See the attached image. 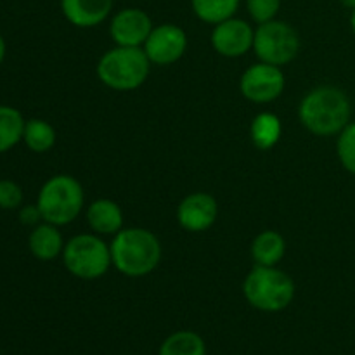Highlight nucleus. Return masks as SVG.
<instances>
[{"instance_id": "nucleus-19", "label": "nucleus", "mask_w": 355, "mask_h": 355, "mask_svg": "<svg viewBox=\"0 0 355 355\" xmlns=\"http://www.w3.org/2000/svg\"><path fill=\"white\" fill-rule=\"evenodd\" d=\"M55 128L52 127L49 121L42 120V118H31L26 120L24 125V134H23V142L26 144V148L30 151L38 153H49L55 144Z\"/></svg>"}, {"instance_id": "nucleus-14", "label": "nucleus", "mask_w": 355, "mask_h": 355, "mask_svg": "<svg viewBox=\"0 0 355 355\" xmlns=\"http://www.w3.org/2000/svg\"><path fill=\"white\" fill-rule=\"evenodd\" d=\"M85 217L92 232L99 236H114L123 229V211L120 205L107 198L92 201Z\"/></svg>"}, {"instance_id": "nucleus-26", "label": "nucleus", "mask_w": 355, "mask_h": 355, "mask_svg": "<svg viewBox=\"0 0 355 355\" xmlns=\"http://www.w3.org/2000/svg\"><path fill=\"white\" fill-rule=\"evenodd\" d=\"M6 54H7V45H6V40H3L2 33H0V64H2L3 59H6Z\"/></svg>"}, {"instance_id": "nucleus-5", "label": "nucleus", "mask_w": 355, "mask_h": 355, "mask_svg": "<svg viewBox=\"0 0 355 355\" xmlns=\"http://www.w3.org/2000/svg\"><path fill=\"white\" fill-rule=\"evenodd\" d=\"M243 295L262 312H281L293 302L295 283L284 270L255 266L243 283Z\"/></svg>"}, {"instance_id": "nucleus-15", "label": "nucleus", "mask_w": 355, "mask_h": 355, "mask_svg": "<svg viewBox=\"0 0 355 355\" xmlns=\"http://www.w3.org/2000/svg\"><path fill=\"white\" fill-rule=\"evenodd\" d=\"M64 245L66 243L58 225L49 224V222H42L37 227H33L28 238V248L31 255L40 262H51L58 259L59 255H62Z\"/></svg>"}, {"instance_id": "nucleus-10", "label": "nucleus", "mask_w": 355, "mask_h": 355, "mask_svg": "<svg viewBox=\"0 0 355 355\" xmlns=\"http://www.w3.org/2000/svg\"><path fill=\"white\" fill-rule=\"evenodd\" d=\"M211 47L224 58H241L253 49L255 30L241 17H229L215 24L211 31Z\"/></svg>"}, {"instance_id": "nucleus-12", "label": "nucleus", "mask_w": 355, "mask_h": 355, "mask_svg": "<svg viewBox=\"0 0 355 355\" xmlns=\"http://www.w3.org/2000/svg\"><path fill=\"white\" fill-rule=\"evenodd\" d=\"M218 203L211 194L193 193L180 201L177 222L184 231L205 232L217 222Z\"/></svg>"}, {"instance_id": "nucleus-21", "label": "nucleus", "mask_w": 355, "mask_h": 355, "mask_svg": "<svg viewBox=\"0 0 355 355\" xmlns=\"http://www.w3.org/2000/svg\"><path fill=\"white\" fill-rule=\"evenodd\" d=\"M159 355H207V345L198 333L177 331L162 343Z\"/></svg>"}, {"instance_id": "nucleus-9", "label": "nucleus", "mask_w": 355, "mask_h": 355, "mask_svg": "<svg viewBox=\"0 0 355 355\" xmlns=\"http://www.w3.org/2000/svg\"><path fill=\"white\" fill-rule=\"evenodd\" d=\"M151 64L168 66L179 61L187 49V35L173 23L158 24L142 45Z\"/></svg>"}, {"instance_id": "nucleus-28", "label": "nucleus", "mask_w": 355, "mask_h": 355, "mask_svg": "<svg viewBox=\"0 0 355 355\" xmlns=\"http://www.w3.org/2000/svg\"><path fill=\"white\" fill-rule=\"evenodd\" d=\"M350 28H352V31L355 35V9L350 12Z\"/></svg>"}, {"instance_id": "nucleus-1", "label": "nucleus", "mask_w": 355, "mask_h": 355, "mask_svg": "<svg viewBox=\"0 0 355 355\" xmlns=\"http://www.w3.org/2000/svg\"><path fill=\"white\" fill-rule=\"evenodd\" d=\"M300 123L318 137L338 135L352 118V103L345 90L321 85L305 94L298 106Z\"/></svg>"}, {"instance_id": "nucleus-7", "label": "nucleus", "mask_w": 355, "mask_h": 355, "mask_svg": "<svg viewBox=\"0 0 355 355\" xmlns=\"http://www.w3.org/2000/svg\"><path fill=\"white\" fill-rule=\"evenodd\" d=\"M253 51L262 62L284 66L293 61L300 52V37L291 24L272 19L259 24L255 30Z\"/></svg>"}, {"instance_id": "nucleus-6", "label": "nucleus", "mask_w": 355, "mask_h": 355, "mask_svg": "<svg viewBox=\"0 0 355 355\" xmlns=\"http://www.w3.org/2000/svg\"><path fill=\"white\" fill-rule=\"evenodd\" d=\"M61 257L66 270L83 281L99 279L113 266L110 245L96 232L73 236Z\"/></svg>"}, {"instance_id": "nucleus-20", "label": "nucleus", "mask_w": 355, "mask_h": 355, "mask_svg": "<svg viewBox=\"0 0 355 355\" xmlns=\"http://www.w3.org/2000/svg\"><path fill=\"white\" fill-rule=\"evenodd\" d=\"M241 0H191L193 12L200 21L207 24H218L234 17Z\"/></svg>"}, {"instance_id": "nucleus-3", "label": "nucleus", "mask_w": 355, "mask_h": 355, "mask_svg": "<svg viewBox=\"0 0 355 355\" xmlns=\"http://www.w3.org/2000/svg\"><path fill=\"white\" fill-rule=\"evenodd\" d=\"M96 69L104 85L118 92H128L144 85L151 71V61L142 47L116 45L104 52Z\"/></svg>"}, {"instance_id": "nucleus-18", "label": "nucleus", "mask_w": 355, "mask_h": 355, "mask_svg": "<svg viewBox=\"0 0 355 355\" xmlns=\"http://www.w3.org/2000/svg\"><path fill=\"white\" fill-rule=\"evenodd\" d=\"M24 125L26 120L19 110L0 104V155L10 151L23 141Z\"/></svg>"}, {"instance_id": "nucleus-16", "label": "nucleus", "mask_w": 355, "mask_h": 355, "mask_svg": "<svg viewBox=\"0 0 355 355\" xmlns=\"http://www.w3.org/2000/svg\"><path fill=\"white\" fill-rule=\"evenodd\" d=\"M286 253V241L276 231H263L253 239L252 259L255 266L276 267Z\"/></svg>"}, {"instance_id": "nucleus-4", "label": "nucleus", "mask_w": 355, "mask_h": 355, "mask_svg": "<svg viewBox=\"0 0 355 355\" xmlns=\"http://www.w3.org/2000/svg\"><path fill=\"white\" fill-rule=\"evenodd\" d=\"M37 205L44 222L61 227L78 218L85 205V194L82 184L75 177L59 173L45 180L38 191Z\"/></svg>"}, {"instance_id": "nucleus-11", "label": "nucleus", "mask_w": 355, "mask_h": 355, "mask_svg": "<svg viewBox=\"0 0 355 355\" xmlns=\"http://www.w3.org/2000/svg\"><path fill=\"white\" fill-rule=\"evenodd\" d=\"M153 28V21L146 10L127 7L111 17L110 35L114 44L121 47H142Z\"/></svg>"}, {"instance_id": "nucleus-22", "label": "nucleus", "mask_w": 355, "mask_h": 355, "mask_svg": "<svg viewBox=\"0 0 355 355\" xmlns=\"http://www.w3.org/2000/svg\"><path fill=\"white\" fill-rule=\"evenodd\" d=\"M336 155L343 168L355 175V121H350L338 134Z\"/></svg>"}, {"instance_id": "nucleus-24", "label": "nucleus", "mask_w": 355, "mask_h": 355, "mask_svg": "<svg viewBox=\"0 0 355 355\" xmlns=\"http://www.w3.org/2000/svg\"><path fill=\"white\" fill-rule=\"evenodd\" d=\"M23 189L17 182L9 179L0 180V208L2 210H17L23 205Z\"/></svg>"}, {"instance_id": "nucleus-8", "label": "nucleus", "mask_w": 355, "mask_h": 355, "mask_svg": "<svg viewBox=\"0 0 355 355\" xmlns=\"http://www.w3.org/2000/svg\"><path fill=\"white\" fill-rule=\"evenodd\" d=\"M286 80L279 66L257 62L252 64L239 80L243 97L255 104H267L276 101L283 94Z\"/></svg>"}, {"instance_id": "nucleus-13", "label": "nucleus", "mask_w": 355, "mask_h": 355, "mask_svg": "<svg viewBox=\"0 0 355 355\" xmlns=\"http://www.w3.org/2000/svg\"><path fill=\"white\" fill-rule=\"evenodd\" d=\"M113 0H61V12L76 28H94L110 17Z\"/></svg>"}, {"instance_id": "nucleus-25", "label": "nucleus", "mask_w": 355, "mask_h": 355, "mask_svg": "<svg viewBox=\"0 0 355 355\" xmlns=\"http://www.w3.org/2000/svg\"><path fill=\"white\" fill-rule=\"evenodd\" d=\"M44 217H42V211L38 208V205H24L19 208V222L28 227H37L38 224H42Z\"/></svg>"}, {"instance_id": "nucleus-2", "label": "nucleus", "mask_w": 355, "mask_h": 355, "mask_svg": "<svg viewBox=\"0 0 355 355\" xmlns=\"http://www.w3.org/2000/svg\"><path fill=\"white\" fill-rule=\"evenodd\" d=\"M113 267L127 277L151 274L162 260V243L144 227H123L110 245Z\"/></svg>"}, {"instance_id": "nucleus-17", "label": "nucleus", "mask_w": 355, "mask_h": 355, "mask_svg": "<svg viewBox=\"0 0 355 355\" xmlns=\"http://www.w3.org/2000/svg\"><path fill=\"white\" fill-rule=\"evenodd\" d=\"M281 134H283V125L277 114L263 111L253 118L250 125V139L253 146L262 151H269L279 142Z\"/></svg>"}, {"instance_id": "nucleus-27", "label": "nucleus", "mask_w": 355, "mask_h": 355, "mask_svg": "<svg viewBox=\"0 0 355 355\" xmlns=\"http://www.w3.org/2000/svg\"><path fill=\"white\" fill-rule=\"evenodd\" d=\"M340 3H342L343 7H347V9H350V10L355 9V0H340Z\"/></svg>"}, {"instance_id": "nucleus-23", "label": "nucleus", "mask_w": 355, "mask_h": 355, "mask_svg": "<svg viewBox=\"0 0 355 355\" xmlns=\"http://www.w3.org/2000/svg\"><path fill=\"white\" fill-rule=\"evenodd\" d=\"M246 9L255 23L263 24L276 19L281 9V0H246Z\"/></svg>"}]
</instances>
